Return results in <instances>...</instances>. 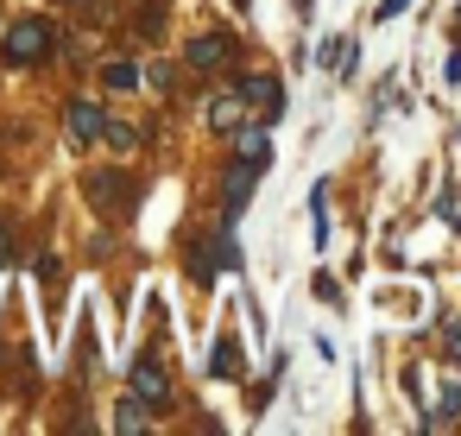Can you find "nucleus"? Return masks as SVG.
Masks as SVG:
<instances>
[{
	"label": "nucleus",
	"instance_id": "11",
	"mask_svg": "<svg viewBox=\"0 0 461 436\" xmlns=\"http://www.w3.org/2000/svg\"><path fill=\"white\" fill-rule=\"evenodd\" d=\"M411 7V0H385V7H379V20H392V14H404Z\"/></svg>",
	"mask_w": 461,
	"mask_h": 436
},
{
	"label": "nucleus",
	"instance_id": "5",
	"mask_svg": "<svg viewBox=\"0 0 461 436\" xmlns=\"http://www.w3.org/2000/svg\"><path fill=\"white\" fill-rule=\"evenodd\" d=\"M228 58H234L228 39H196V45H190V64H196V70H215V64H228Z\"/></svg>",
	"mask_w": 461,
	"mask_h": 436
},
{
	"label": "nucleus",
	"instance_id": "8",
	"mask_svg": "<svg viewBox=\"0 0 461 436\" xmlns=\"http://www.w3.org/2000/svg\"><path fill=\"white\" fill-rule=\"evenodd\" d=\"M215 127L234 133V127H240V102H215Z\"/></svg>",
	"mask_w": 461,
	"mask_h": 436
},
{
	"label": "nucleus",
	"instance_id": "3",
	"mask_svg": "<svg viewBox=\"0 0 461 436\" xmlns=\"http://www.w3.org/2000/svg\"><path fill=\"white\" fill-rule=\"evenodd\" d=\"M247 102H259V114H285V83L278 77H247Z\"/></svg>",
	"mask_w": 461,
	"mask_h": 436
},
{
	"label": "nucleus",
	"instance_id": "6",
	"mask_svg": "<svg viewBox=\"0 0 461 436\" xmlns=\"http://www.w3.org/2000/svg\"><path fill=\"white\" fill-rule=\"evenodd\" d=\"M209 373H215V379H240V348H234L228 335L215 341V354H209Z\"/></svg>",
	"mask_w": 461,
	"mask_h": 436
},
{
	"label": "nucleus",
	"instance_id": "4",
	"mask_svg": "<svg viewBox=\"0 0 461 436\" xmlns=\"http://www.w3.org/2000/svg\"><path fill=\"white\" fill-rule=\"evenodd\" d=\"M95 133H102V108H95V102H70V140L89 146Z\"/></svg>",
	"mask_w": 461,
	"mask_h": 436
},
{
	"label": "nucleus",
	"instance_id": "1",
	"mask_svg": "<svg viewBox=\"0 0 461 436\" xmlns=\"http://www.w3.org/2000/svg\"><path fill=\"white\" fill-rule=\"evenodd\" d=\"M51 45H58V39H51L45 20H20V26L7 32V64H39Z\"/></svg>",
	"mask_w": 461,
	"mask_h": 436
},
{
	"label": "nucleus",
	"instance_id": "10",
	"mask_svg": "<svg viewBox=\"0 0 461 436\" xmlns=\"http://www.w3.org/2000/svg\"><path fill=\"white\" fill-rule=\"evenodd\" d=\"M7 259H14V234H7V228H0V266H7Z\"/></svg>",
	"mask_w": 461,
	"mask_h": 436
},
{
	"label": "nucleus",
	"instance_id": "9",
	"mask_svg": "<svg viewBox=\"0 0 461 436\" xmlns=\"http://www.w3.org/2000/svg\"><path fill=\"white\" fill-rule=\"evenodd\" d=\"M146 423V404H121V430H140Z\"/></svg>",
	"mask_w": 461,
	"mask_h": 436
},
{
	"label": "nucleus",
	"instance_id": "7",
	"mask_svg": "<svg viewBox=\"0 0 461 436\" xmlns=\"http://www.w3.org/2000/svg\"><path fill=\"white\" fill-rule=\"evenodd\" d=\"M133 83H140L133 64H108V89H133Z\"/></svg>",
	"mask_w": 461,
	"mask_h": 436
},
{
	"label": "nucleus",
	"instance_id": "2",
	"mask_svg": "<svg viewBox=\"0 0 461 436\" xmlns=\"http://www.w3.org/2000/svg\"><path fill=\"white\" fill-rule=\"evenodd\" d=\"M133 392L146 404H171V379L158 373V360H133Z\"/></svg>",
	"mask_w": 461,
	"mask_h": 436
}]
</instances>
